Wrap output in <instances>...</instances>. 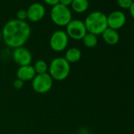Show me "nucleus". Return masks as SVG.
Segmentation results:
<instances>
[{"mask_svg":"<svg viewBox=\"0 0 134 134\" xmlns=\"http://www.w3.org/2000/svg\"><path fill=\"white\" fill-rule=\"evenodd\" d=\"M46 10L43 4L39 3H32L27 10V19L32 22H37L42 20L45 15Z\"/></svg>","mask_w":134,"mask_h":134,"instance_id":"nucleus-10","label":"nucleus"},{"mask_svg":"<svg viewBox=\"0 0 134 134\" xmlns=\"http://www.w3.org/2000/svg\"><path fill=\"white\" fill-rule=\"evenodd\" d=\"M16 75L18 79L25 82V81H32L35 77L36 74L33 68V65H28L19 66V68L17 70Z\"/></svg>","mask_w":134,"mask_h":134,"instance_id":"nucleus-11","label":"nucleus"},{"mask_svg":"<svg viewBox=\"0 0 134 134\" xmlns=\"http://www.w3.org/2000/svg\"><path fill=\"white\" fill-rule=\"evenodd\" d=\"M89 7V2L88 0H74L71 7L72 10L78 14H81L85 12Z\"/></svg>","mask_w":134,"mask_h":134,"instance_id":"nucleus-14","label":"nucleus"},{"mask_svg":"<svg viewBox=\"0 0 134 134\" xmlns=\"http://www.w3.org/2000/svg\"><path fill=\"white\" fill-rule=\"evenodd\" d=\"M64 58L70 64L77 62L81 58V51L77 47H70L66 51Z\"/></svg>","mask_w":134,"mask_h":134,"instance_id":"nucleus-13","label":"nucleus"},{"mask_svg":"<svg viewBox=\"0 0 134 134\" xmlns=\"http://www.w3.org/2000/svg\"><path fill=\"white\" fill-rule=\"evenodd\" d=\"M17 19L20 20V21H25V20L27 19V10H20L17 12Z\"/></svg>","mask_w":134,"mask_h":134,"instance_id":"nucleus-18","label":"nucleus"},{"mask_svg":"<svg viewBox=\"0 0 134 134\" xmlns=\"http://www.w3.org/2000/svg\"><path fill=\"white\" fill-rule=\"evenodd\" d=\"M117 3L119 7H121V9L129 10L133 3V0H117Z\"/></svg>","mask_w":134,"mask_h":134,"instance_id":"nucleus-17","label":"nucleus"},{"mask_svg":"<svg viewBox=\"0 0 134 134\" xmlns=\"http://www.w3.org/2000/svg\"><path fill=\"white\" fill-rule=\"evenodd\" d=\"M65 32L69 38H71L74 40H81L88 32L85 22L76 19L72 20L66 25Z\"/></svg>","mask_w":134,"mask_h":134,"instance_id":"nucleus-6","label":"nucleus"},{"mask_svg":"<svg viewBox=\"0 0 134 134\" xmlns=\"http://www.w3.org/2000/svg\"><path fill=\"white\" fill-rule=\"evenodd\" d=\"M12 58L14 62L19 66L31 65L32 61V55L31 52L24 47L14 48L12 53Z\"/></svg>","mask_w":134,"mask_h":134,"instance_id":"nucleus-8","label":"nucleus"},{"mask_svg":"<svg viewBox=\"0 0 134 134\" xmlns=\"http://www.w3.org/2000/svg\"><path fill=\"white\" fill-rule=\"evenodd\" d=\"M43 2L49 6L54 7L59 3V0H43Z\"/></svg>","mask_w":134,"mask_h":134,"instance_id":"nucleus-20","label":"nucleus"},{"mask_svg":"<svg viewBox=\"0 0 134 134\" xmlns=\"http://www.w3.org/2000/svg\"><path fill=\"white\" fill-rule=\"evenodd\" d=\"M1 32L6 45L14 49L23 47L28 41L31 35V28L26 21L13 19L5 24Z\"/></svg>","mask_w":134,"mask_h":134,"instance_id":"nucleus-1","label":"nucleus"},{"mask_svg":"<svg viewBox=\"0 0 134 134\" xmlns=\"http://www.w3.org/2000/svg\"><path fill=\"white\" fill-rule=\"evenodd\" d=\"M129 12H130V14L132 17V18H134V1H133L132 6L130 7V8H129Z\"/></svg>","mask_w":134,"mask_h":134,"instance_id":"nucleus-22","label":"nucleus"},{"mask_svg":"<svg viewBox=\"0 0 134 134\" xmlns=\"http://www.w3.org/2000/svg\"><path fill=\"white\" fill-rule=\"evenodd\" d=\"M74 0H59V3L68 7L69 6H71L72 3H73Z\"/></svg>","mask_w":134,"mask_h":134,"instance_id":"nucleus-21","label":"nucleus"},{"mask_svg":"<svg viewBox=\"0 0 134 134\" xmlns=\"http://www.w3.org/2000/svg\"><path fill=\"white\" fill-rule=\"evenodd\" d=\"M87 32L96 36L101 35L107 28V16L101 11L90 13L85 20Z\"/></svg>","mask_w":134,"mask_h":134,"instance_id":"nucleus-2","label":"nucleus"},{"mask_svg":"<svg viewBox=\"0 0 134 134\" xmlns=\"http://www.w3.org/2000/svg\"><path fill=\"white\" fill-rule=\"evenodd\" d=\"M82 41L85 47H87L88 48H93L98 43V38H97V36L89 33V32H87L86 35L82 39Z\"/></svg>","mask_w":134,"mask_h":134,"instance_id":"nucleus-15","label":"nucleus"},{"mask_svg":"<svg viewBox=\"0 0 134 134\" xmlns=\"http://www.w3.org/2000/svg\"><path fill=\"white\" fill-rule=\"evenodd\" d=\"M53 79L48 73L43 74H36L32 80V89L39 93L44 94L51 91L53 86Z\"/></svg>","mask_w":134,"mask_h":134,"instance_id":"nucleus-5","label":"nucleus"},{"mask_svg":"<svg viewBox=\"0 0 134 134\" xmlns=\"http://www.w3.org/2000/svg\"><path fill=\"white\" fill-rule=\"evenodd\" d=\"M70 69V64L64 57H57L48 65V74L53 80L62 81L69 77Z\"/></svg>","mask_w":134,"mask_h":134,"instance_id":"nucleus-3","label":"nucleus"},{"mask_svg":"<svg viewBox=\"0 0 134 134\" xmlns=\"http://www.w3.org/2000/svg\"><path fill=\"white\" fill-rule=\"evenodd\" d=\"M2 40H3V39H2V32H0V42H1Z\"/></svg>","mask_w":134,"mask_h":134,"instance_id":"nucleus-23","label":"nucleus"},{"mask_svg":"<svg viewBox=\"0 0 134 134\" xmlns=\"http://www.w3.org/2000/svg\"><path fill=\"white\" fill-rule=\"evenodd\" d=\"M126 21L125 14L120 10L111 12L107 16V26L110 29L117 30L122 28Z\"/></svg>","mask_w":134,"mask_h":134,"instance_id":"nucleus-9","label":"nucleus"},{"mask_svg":"<svg viewBox=\"0 0 134 134\" xmlns=\"http://www.w3.org/2000/svg\"><path fill=\"white\" fill-rule=\"evenodd\" d=\"M33 68L36 74H43L48 73V64L47 63L46 61L42 59L37 60L35 62Z\"/></svg>","mask_w":134,"mask_h":134,"instance_id":"nucleus-16","label":"nucleus"},{"mask_svg":"<svg viewBox=\"0 0 134 134\" xmlns=\"http://www.w3.org/2000/svg\"><path fill=\"white\" fill-rule=\"evenodd\" d=\"M51 18L56 25L60 27L66 26L72 21V13L69 7L58 3L52 7Z\"/></svg>","mask_w":134,"mask_h":134,"instance_id":"nucleus-4","label":"nucleus"},{"mask_svg":"<svg viewBox=\"0 0 134 134\" xmlns=\"http://www.w3.org/2000/svg\"><path fill=\"white\" fill-rule=\"evenodd\" d=\"M69 37L66 32L62 30L54 32L50 38V47L56 52L63 51L68 46Z\"/></svg>","mask_w":134,"mask_h":134,"instance_id":"nucleus-7","label":"nucleus"},{"mask_svg":"<svg viewBox=\"0 0 134 134\" xmlns=\"http://www.w3.org/2000/svg\"><path fill=\"white\" fill-rule=\"evenodd\" d=\"M24 85H25V82L22 81L21 80L18 79V78H17L16 80H14V82H13V86H14V88H16V89H18V90H20V89L23 88Z\"/></svg>","mask_w":134,"mask_h":134,"instance_id":"nucleus-19","label":"nucleus"},{"mask_svg":"<svg viewBox=\"0 0 134 134\" xmlns=\"http://www.w3.org/2000/svg\"><path fill=\"white\" fill-rule=\"evenodd\" d=\"M133 1H134V0H133Z\"/></svg>","mask_w":134,"mask_h":134,"instance_id":"nucleus-24","label":"nucleus"},{"mask_svg":"<svg viewBox=\"0 0 134 134\" xmlns=\"http://www.w3.org/2000/svg\"><path fill=\"white\" fill-rule=\"evenodd\" d=\"M103 40L109 45H115L119 42V34L117 30L107 28L102 34Z\"/></svg>","mask_w":134,"mask_h":134,"instance_id":"nucleus-12","label":"nucleus"}]
</instances>
